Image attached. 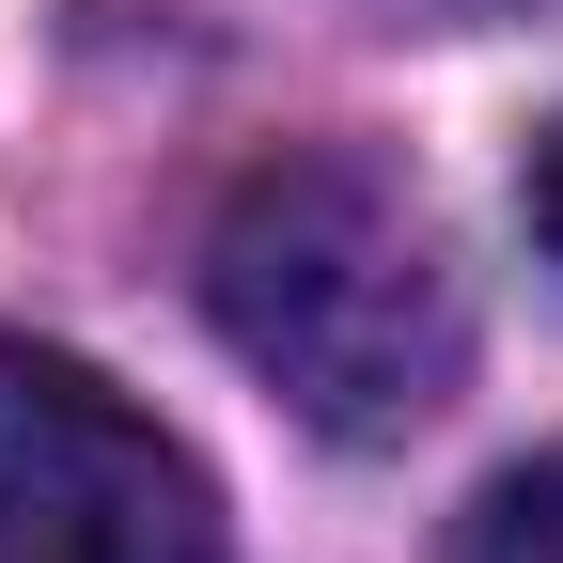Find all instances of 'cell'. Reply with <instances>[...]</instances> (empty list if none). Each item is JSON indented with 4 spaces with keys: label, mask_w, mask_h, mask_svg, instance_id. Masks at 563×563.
<instances>
[{
    "label": "cell",
    "mask_w": 563,
    "mask_h": 563,
    "mask_svg": "<svg viewBox=\"0 0 563 563\" xmlns=\"http://www.w3.org/2000/svg\"><path fill=\"white\" fill-rule=\"evenodd\" d=\"M203 313L344 454L422 439L470 376V266L439 203L361 141H298V157L235 173L220 235H203Z\"/></svg>",
    "instance_id": "6da1fadb"
},
{
    "label": "cell",
    "mask_w": 563,
    "mask_h": 563,
    "mask_svg": "<svg viewBox=\"0 0 563 563\" xmlns=\"http://www.w3.org/2000/svg\"><path fill=\"white\" fill-rule=\"evenodd\" d=\"M0 563H235V532L141 391L63 344H0Z\"/></svg>",
    "instance_id": "7a4b0ae2"
},
{
    "label": "cell",
    "mask_w": 563,
    "mask_h": 563,
    "mask_svg": "<svg viewBox=\"0 0 563 563\" xmlns=\"http://www.w3.org/2000/svg\"><path fill=\"white\" fill-rule=\"evenodd\" d=\"M439 563H563V439L548 454H517L501 485H485V501L454 517V548Z\"/></svg>",
    "instance_id": "3957f363"
},
{
    "label": "cell",
    "mask_w": 563,
    "mask_h": 563,
    "mask_svg": "<svg viewBox=\"0 0 563 563\" xmlns=\"http://www.w3.org/2000/svg\"><path fill=\"white\" fill-rule=\"evenodd\" d=\"M517 203H532V251H548V266H563V125H548V141H532V173H517Z\"/></svg>",
    "instance_id": "277c9868"
},
{
    "label": "cell",
    "mask_w": 563,
    "mask_h": 563,
    "mask_svg": "<svg viewBox=\"0 0 563 563\" xmlns=\"http://www.w3.org/2000/svg\"><path fill=\"white\" fill-rule=\"evenodd\" d=\"M439 16H563V0H439Z\"/></svg>",
    "instance_id": "5b68a950"
}]
</instances>
